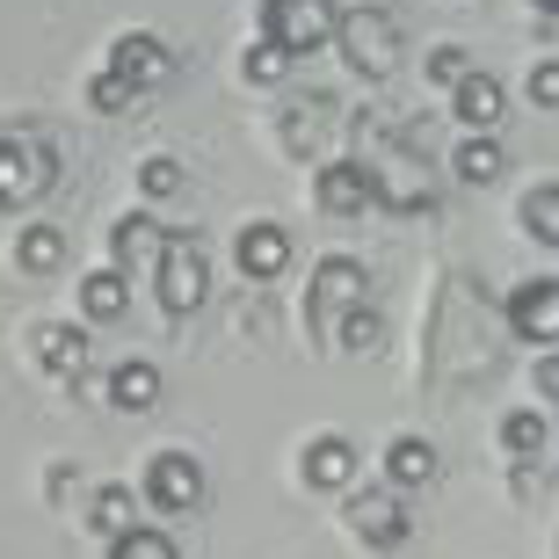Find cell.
<instances>
[{
  "label": "cell",
  "mask_w": 559,
  "mask_h": 559,
  "mask_svg": "<svg viewBox=\"0 0 559 559\" xmlns=\"http://www.w3.org/2000/svg\"><path fill=\"white\" fill-rule=\"evenodd\" d=\"M153 290H160V312L175 320H189L211 298V254L197 233H167V248L153 254Z\"/></svg>",
  "instance_id": "obj_1"
},
{
  "label": "cell",
  "mask_w": 559,
  "mask_h": 559,
  "mask_svg": "<svg viewBox=\"0 0 559 559\" xmlns=\"http://www.w3.org/2000/svg\"><path fill=\"white\" fill-rule=\"evenodd\" d=\"M334 44H342V59L364 73V81H385L400 66V22L378 8V0H356V8H342V22H334Z\"/></svg>",
  "instance_id": "obj_2"
},
{
  "label": "cell",
  "mask_w": 559,
  "mask_h": 559,
  "mask_svg": "<svg viewBox=\"0 0 559 559\" xmlns=\"http://www.w3.org/2000/svg\"><path fill=\"white\" fill-rule=\"evenodd\" d=\"M342 22V0H262V44H276L284 59L320 51Z\"/></svg>",
  "instance_id": "obj_3"
},
{
  "label": "cell",
  "mask_w": 559,
  "mask_h": 559,
  "mask_svg": "<svg viewBox=\"0 0 559 559\" xmlns=\"http://www.w3.org/2000/svg\"><path fill=\"white\" fill-rule=\"evenodd\" d=\"M59 175V153L44 139H22V131H0V211H22L37 204L44 189Z\"/></svg>",
  "instance_id": "obj_4"
},
{
  "label": "cell",
  "mask_w": 559,
  "mask_h": 559,
  "mask_svg": "<svg viewBox=\"0 0 559 559\" xmlns=\"http://www.w3.org/2000/svg\"><path fill=\"white\" fill-rule=\"evenodd\" d=\"M139 495L153 501L160 516H189V509L204 501V465H197L189 451H153V457H145Z\"/></svg>",
  "instance_id": "obj_5"
},
{
  "label": "cell",
  "mask_w": 559,
  "mask_h": 559,
  "mask_svg": "<svg viewBox=\"0 0 559 559\" xmlns=\"http://www.w3.org/2000/svg\"><path fill=\"white\" fill-rule=\"evenodd\" d=\"M109 73H117V81L131 87V95H153V87H167L175 81V51H167L160 37H153V29H124V37L109 44Z\"/></svg>",
  "instance_id": "obj_6"
},
{
  "label": "cell",
  "mask_w": 559,
  "mask_h": 559,
  "mask_svg": "<svg viewBox=\"0 0 559 559\" xmlns=\"http://www.w3.org/2000/svg\"><path fill=\"white\" fill-rule=\"evenodd\" d=\"M349 531L371 552L407 545V501H400V487H349Z\"/></svg>",
  "instance_id": "obj_7"
},
{
  "label": "cell",
  "mask_w": 559,
  "mask_h": 559,
  "mask_svg": "<svg viewBox=\"0 0 559 559\" xmlns=\"http://www.w3.org/2000/svg\"><path fill=\"white\" fill-rule=\"evenodd\" d=\"M334 124H342V109L328 103V95H290L284 117H276V139H284L290 160H320L334 139Z\"/></svg>",
  "instance_id": "obj_8"
},
{
  "label": "cell",
  "mask_w": 559,
  "mask_h": 559,
  "mask_svg": "<svg viewBox=\"0 0 559 559\" xmlns=\"http://www.w3.org/2000/svg\"><path fill=\"white\" fill-rule=\"evenodd\" d=\"M509 334L538 342V349H559V276H531V284L509 290Z\"/></svg>",
  "instance_id": "obj_9"
},
{
  "label": "cell",
  "mask_w": 559,
  "mask_h": 559,
  "mask_svg": "<svg viewBox=\"0 0 559 559\" xmlns=\"http://www.w3.org/2000/svg\"><path fill=\"white\" fill-rule=\"evenodd\" d=\"M312 204L334 211V218H356V211L378 204V175L371 160H320V175H312Z\"/></svg>",
  "instance_id": "obj_10"
},
{
  "label": "cell",
  "mask_w": 559,
  "mask_h": 559,
  "mask_svg": "<svg viewBox=\"0 0 559 559\" xmlns=\"http://www.w3.org/2000/svg\"><path fill=\"white\" fill-rule=\"evenodd\" d=\"M364 290H371V270L349 262V254H328L320 270H312V290H306V312H320V328L342 320L349 306H364Z\"/></svg>",
  "instance_id": "obj_11"
},
{
  "label": "cell",
  "mask_w": 559,
  "mask_h": 559,
  "mask_svg": "<svg viewBox=\"0 0 559 559\" xmlns=\"http://www.w3.org/2000/svg\"><path fill=\"white\" fill-rule=\"evenodd\" d=\"M233 262H240V276H284L290 270V226H276V218H248V226L233 233Z\"/></svg>",
  "instance_id": "obj_12"
},
{
  "label": "cell",
  "mask_w": 559,
  "mask_h": 559,
  "mask_svg": "<svg viewBox=\"0 0 559 559\" xmlns=\"http://www.w3.org/2000/svg\"><path fill=\"white\" fill-rule=\"evenodd\" d=\"M298 479L320 487V495H349L356 487V443L349 436H312L306 457H298Z\"/></svg>",
  "instance_id": "obj_13"
},
{
  "label": "cell",
  "mask_w": 559,
  "mask_h": 559,
  "mask_svg": "<svg viewBox=\"0 0 559 559\" xmlns=\"http://www.w3.org/2000/svg\"><path fill=\"white\" fill-rule=\"evenodd\" d=\"M29 356H37V371H51V378H81L87 371V328L44 320V328L29 334Z\"/></svg>",
  "instance_id": "obj_14"
},
{
  "label": "cell",
  "mask_w": 559,
  "mask_h": 559,
  "mask_svg": "<svg viewBox=\"0 0 559 559\" xmlns=\"http://www.w3.org/2000/svg\"><path fill=\"white\" fill-rule=\"evenodd\" d=\"M451 109H457V124H465V131H495L501 109H509V95H501V81L487 73V66H473V73L451 87Z\"/></svg>",
  "instance_id": "obj_15"
},
{
  "label": "cell",
  "mask_w": 559,
  "mask_h": 559,
  "mask_svg": "<svg viewBox=\"0 0 559 559\" xmlns=\"http://www.w3.org/2000/svg\"><path fill=\"white\" fill-rule=\"evenodd\" d=\"M160 248H167V226L153 218V211H124V218L109 226V254H117V270H139V262H153Z\"/></svg>",
  "instance_id": "obj_16"
},
{
  "label": "cell",
  "mask_w": 559,
  "mask_h": 559,
  "mask_svg": "<svg viewBox=\"0 0 559 559\" xmlns=\"http://www.w3.org/2000/svg\"><path fill=\"white\" fill-rule=\"evenodd\" d=\"M501 167H509V153H501V139H487V131H465V139L451 145V175L457 182H501Z\"/></svg>",
  "instance_id": "obj_17"
},
{
  "label": "cell",
  "mask_w": 559,
  "mask_h": 559,
  "mask_svg": "<svg viewBox=\"0 0 559 559\" xmlns=\"http://www.w3.org/2000/svg\"><path fill=\"white\" fill-rule=\"evenodd\" d=\"M124 306H131V276L117 270V262H103V270L81 276V312L87 320H124Z\"/></svg>",
  "instance_id": "obj_18"
},
{
  "label": "cell",
  "mask_w": 559,
  "mask_h": 559,
  "mask_svg": "<svg viewBox=\"0 0 559 559\" xmlns=\"http://www.w3.org/2000/svg\"><path fill=\"white\" fill-rule=\"evenodd\" d=\"M160 400V371L145 364V356H124L117 371H109V407H124V415H145Z\"/></svg>",
  "instance_id": "obj_19"
},
{
  "label": "cell",
  "mask_w": 559,
  "mask_h": 559,
  "mask_svg": "<svg viewBox=\"0 0 559 559\" xmlns=\"http://www.w3.org/2000/svg\"><path fill=\"white\" fill-rule=\"evenodd\" d=\"M421 479H436V443L429 436H400L385 451V487H421Z\"/></svg>",
  "instance_id": "obj_20"
},
{
  "label": "cell",
  "mask_w": 559,
  "mask_h": 559,
  "mask_svg": "<svg viewBox=\"0 0 559 559\" xmlns=\"http://www.w3.org/2000/svg\"><path fill=\"white\" fill-rule=\"evenodd\" d=\"M59 254H66L59 226H22L15 233V270L22 276H51V270H59Z\"/></svg>",
  "instance_id": "obj_21"
},
{
  "label": "cell",
  "mask_w": 559,
  "mask_h": 559,
  "mask_svg": "<svg viewBox=\"0 0 559 559\" xmlns=\"http://www.w3.org/2000/svg\"><path fill=\"white\" fill-rule=\"evenodd\" d=\"M523 226H531V240L559 248V182H538L531 197H523Z\"/></svg>",
  "instance_id": "obj_22"
},
{
  "label": "cell",
  "mask_w": 559,
  "mask_h": 559,
  "mask_svg": "<svg viewBox=\"0 0 559 559\" xmlns=\"http://www.w3.org/2000/svg\"><path fill=\"white\" fill-rule=\"evenodd\" d=\"M109 559H182V552H175V538H167V531L131 523V531H117V538H109Z\"/></svg>",
  "instance_id": "obj_23"
},
{
  "label": "cell",
  "mask_w": 559,
  "mask_h": 559,
  "mask_svg": "<svg viewBox=\"0 0 559 559\" xmlns=\"http://www.w3.org/2000/svg\"><path fill=\"white\" fill-rule=\"evenodd\" d=\"M501 451L538 457V451H545V415H531V407H516V415H501Z\"/></svg>",
  "instance_id": "obj_24"
},
{
  "label": "cell",
  "mask_w": 559,
  "mask_h": 559,
  "mask_svg": "<svg viewBox=\"0 0 559 559\" xmlns=\"http://www.w3.org/2000/svg\"><path fill=\"white\" fill-rule=\"evenodd\" d=\"M284 73H290V59L276 51V44H262V37H254L248 51H240V81H254V87H276Z\"/></svg>",
  "instance_id": "obj_25"
},
{
  "label": "cell",
  "mask_w": 559,
  "mask_h": 559,
  "mask_svg": "<svg viewBox=\"0 0 559 559\" xmlns=\"http://www.w3.org/2000/svg\"><path fill=\"white\" fill-rule=\"evenodd\" d=\"M334 328H342V349H378L385 320H378V312H371V298H364V306H349L342 320H334Z\"/></svg>",
  "instance_id": "obj_26"
},
{
  "label": "cell",
  "mask_w": 559,
  "mask_h": 559,
  "mask_svg": "<svg viewBox=\"0 0 559 559\" xmlns=\"http://www.w3.org/2000/svg\"><path fill=\"white\" fill-rule=\"evenodd\" d=\"M87 516L103 523L109 538H117V531H131V487H95V501H87Z\"/></svg>",
  "instance_id": "obj_27"
},
{
  "label": "cell",
  "mask_w": 559,
  "mask_h": 559,
  "mask_svg": "<svg viewBox=\"0 0 559 559\" xmlns=\"http://www.w3.org/2000/svg\"><path fill=\"white\" fill-rule=\"evenodd\" d=\"M87 103L103 109V117H124V109L139 103V95H131V87H124V81H117V73H109V66H103V73L87 81Z\"/></svg>",
  "instance_id": "obj_28"
},
{
  "label": "cell",
  "mask_w": 559,
  "mask_h": 559,
  "mask_svg": "<svg viewBox=\"0 0 559 559\" xmlns=\"http://www.w3.org/2000/svg\"><path fill=\"white\" fill-rule=\"evenodd\" d=\"M139 189H145V197H175V189H182V160H167V153H153V160L139 167Z\"/></svg>",
  "instance_id": "obj_29"
},
{
  "label": "cell",
  "mask_w": 559,
  "mask_h": 559,
  "mask_svg": "<svg viewBox=\"0 0 559 559\" xmlns=\"http://www.w3.org/2000/svg\"><path fill=\"white\" fill-rule=\"evenodd\" d=\"M465 73H473V59H465V51H457V44H436V51H429V81L457 87V81H465Z\"/></svg>",
  "instance_id": "obj_30"
},
{
  "label": "cell",
  "mask_w": 559,
  "mask_h": 559,
  "mask_svg": "<svg viewBox=\"0 0 559 559\" xmlns=\"http://www.w3.org/2000/svg\"><path fill=\"white\" fill-rule=\"evenodd\" d=\"M531 103L559 109V59H538V66H531Z\"/></svg>",
  "instance_id": "obj_31"
},
{
  "label": "cell",
  "mask_w": 559,
  "mask_h": 559,
  "mask_svg": "<svg viewBox=\"0 0 559 559\" xmlns=\"http://www.w3.org/2000/svg\"><path fill=\"white\" fill-rule=\"evenodd\" d=\"M538 393L559 400V349H545V364H538Z\"/></svg>",
  "instance_id": "obj_32"
},
{
  "label": "cell",
  "mask_w": 559,
  "mask_h": 559,
  "mask_svg": "<svg viewBox=\"0 0 559 559\" xmlns=\"http://www.w3.org/2000/svg\"><path fill=\"white\" fill-rule=\"evenodd\" d=\"M531 8H538V15H559V0H531Z\"/></svg>",
  "instance_id": "obj_33"
}]
</instances>
